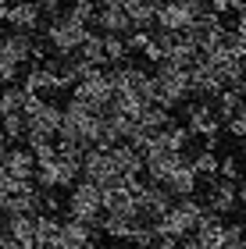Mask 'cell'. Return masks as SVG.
<instances>
[{"mask_svg":"<svg viewBox=\"0 0 246 249\" xmlns=\"http://www.w3.org/2000/svg\"><path fill=\"white\" fill-rule=\"evenodd\" d=\"M4 231H11L25 249H36V231H32V217H29V213H11L7 224H4Z\"/></svg>","mask_w":246,"mask_h":249,"instance_id":"d6986e66","label":"cell"},{"mask_svg":"<svg viewBox=\"0 0 246 249\" xmlns=\"http://www.w3.org/2000/svg\"><path fill=\"white\" fill-rule=\"evenodd\" d=\"M0 132L7 142H21L25 139V114H4L0 118Z\"/></svg>","mask_w":246,"mask_h":249,"instance_id":"d4e9b609","label":"cell"},{"mask_svg":"<svg viewBox=\"0 0 246 249\" xmlns=\"http://www.w3.org/2000/svg\"><path fill=\"white\" fill-rule=\"evenodd\" d=\"M129 57H132V53L125 47V36H107V32H104V61H107V68L125 64Z\"/></svg>","mask_w":246,"mask_h":249,"instance_id":"603a6c76","label":"cell"},{"mask_svg":"<svg viewBox=\"0 0 246 249\" xmlns=\"http://www.w3.org/2000/svg\"><path fill=\"white\" fill-rule=\"evenodd\" d=\"M0 21H7V25L18 29V32H39L43 11H39L36 0H11V4L0 11Z\"/></svg>","mask_w":246,"mask_h":249,"instance_id":"52a82bcc","label":"cell"},{"mask_svg":"<svg viewBox=\"0 0 246 249\" xmlns=\"http://www.w3.org/2000/svg\"><path fill=\"white\" fill-rule=\"evenodd\" d=\"M32 43H36V32H7L0 36V61L15 64V68H25L32 61Z\"/></svg>","mask_w":246,"mask_h":249,"instance_id":"9c48e42d","label":"cell"},{"mask_svg":"<svg viewBox=\"0 0 246 249\" xmlns=\"http://www.w3.org/2000/svg\"><path fill=\"white\" fill-rule=\"evenodd\" d=\"M246 104V96L239 93V89H232V86H225V89H221V93L214 96V114L221 118V121H225V118H232V114H236V110Z\"/></svg>","mask_w":246,"mask_h":249,"instance_id":"7402d4cb","label":"cell"},{"mask_svg":"<svg viewBox=\"0 0 246 249\" xmlns=\"http://www.w3.org/2000/svg\"><path fill=\"white\" fill-rule=\"evenodd\" d=\"M82 61H89V64H100V68H107V61H104V32H93L89 29L86 32V39H82V47L75 50Z\"/></svg>","mask_w":246,"mask_h":249,"instance_id":"44dd1931","label":"cell"},{"mask_svg":"<svg viewBox=\"0 0 246 249\" xmlns=\"http://www.w3.org/2000/svg\"><path fill=\"white\" fill-rule=\"evenodd\" d=\"M150 36H153L150 29H129V32H125V47H129V53H143V47L150 43Z\"/></svg>","mask_w":246,"mask_h":249,"instance_id":"83f0119b","label":"cell"},{"mask_svg":"<svg viewBox=\"0 0 246 249\" xmlns=\"http://www.w3.org/2000/svg\"><path fill=\"white\" fill-rule=\"evenodd\" d=\"M25 100H29V93L21 86H15V82L0 86V118L4 114H21V110H25Z\"/></svg>","mask_w":246,"mask_h":249,"instance_id":"ffe728a7","label":"cell"},{"mask_svg":"<svg viewBox=\"0 0 246 249\" xmlns=\"http://www.w3.org/2000/svg\"><path fill=\"white\" fill-rule=\"evenodd\" d=\"M186 128L189 135H218L221 132V118L214 114V104L210 100H193V104L186 107Z\"/></svg>","mask_w":246,"mask_h":249,"instance_id":"ba28073f","label":"cell"},{"mask_svg":"<svg viewBox=\"0 0 246 249\" xmlns=\"http://www.w3.org/2000/svg\"><path fill=\"white\" fill-rule=\"evenodd\" d=\"M218 178H228V182H239V178H243V164H239L236 153L218 157Z\"/></svg>","mask_w":246,"mask_h":249,"instance_id":"4316f807","label":"cell"},{"mask_svg":"<svg viewBox=\"0 0 246 249\" xmlns=\"http://www.w3.org/2000/svg\"><path fill=\"white\" fill-rule=\"evenodd\" d=\"M82 249H96V242H86V246H82Z\"/></svg>","mask_w":246,"mask_h":249,"instance_id":"836d02e7","label":"cell"},{"mask_svg":"<svg viewBox=\"0 0 246 249\" xmlns=\"http://www.w3.org/2000/svg\"><path fill=\"white\" fill-rule=\"evenodd\" d=\"M96 231H100V228H89L86 221L64 217V221H61V231H57V239H54L50 249H82L86 242H96Z\"/></svg>","mask_w":246,"mask_h":249,"instance_id":"8fae6325","label":"cell"},{"mask_svg":"<svg viewBox=\"0 0 246 249\" xmlns=\"http://www.w3.org/2000/svg\"><path fill=\"white\" fill-rule=\"evenodd\" d=\"M193 153L189 150H182V160H178V167L171 175L164 178V189L171 192L175 199H182V196H196V189H200V178H196V171H193Z\"/></svg>","mask_w":246,"mask_h":249,"instance_id":"30bf717a","label":"cell"},{"mask_svg":"<svg viewBox=\"0 0 246 249\" xmlns=\"http://www.w3.org/2000/svg\"><path fill=\"white\" fill-rule=\"evenodd\" d=\"M221 124L228 128V135H236V139H246V104H243V107H239L232 118H225Z\"/></svg>","mask_w":246,"mask_h":249,"instance_id":"f1b7e54d","label":"cell"},{"mask_svg":"<svg viewBox=\"0 0 246 249\" xmlns=\"http://www.w3.org/2000/svg\"><path fill=\"white\" fill-rule=\"evenodd\" d=\"M136 121L143 124V128H150V132H161L164 124H171V110L168 107H161V104H143L139 107V114H136Z\"/></svg>","mask_w":246,"mask_h":249,"instance_id":"ac0fdd59","label":"cell"},{"mask_svg":"<svg viewBox=\"0 0 246 249\" xmlns=\"http://www.w3.org/2000/svg\"><path fill=\"white\" fill-rule=\"evenodd\" d=\"M243 249H246V246H243Z\"/></svg>","mask_w":246,"mask_h":249,"instance_id":"d590c367","label":"cell"},{"mask_svg":"<svg viewBox=\"0 0 246 249\" xmlns=\"http://www.w3.org/2000/svg\"><path fill=\"white\" fill-rule=\"evenodd\" d=\"M86 32H89L86 25L72 21L64 11H57V15H50V25H47V32H43V39H47V47L57 53V57H72V53L82 47Z\"/></svg>","mask_w":246,"mask_h":249,"instance_id":"3957f363","label":"cell"},{"mask_svg":"<svg viewBox=\"0 0 246 249\" xmlns=\"http://www.w3.org/2000/svg\"><path fill=\"white\" fill-rule=\"evenodd\" d=\"M100 124H104V114L72 96V104L61 107V124H57V135H54V139H75L82 146H93L96 135H100Z\"/></svg>","mask_w":246,"mask_h":249,"instance_id":"6da1fadb","label":"cell"},{"mask_svg":"<svg viewBox=\"0 0 246 249\" xmlns=\"http://www.w3.org/2000/svg\"><path fill=\"white\" fill-rule=\"evenodd\" d=\"M4 167L7 175H15V178H32V171H36V160H32V150L29 146H15L11 150L7 146V153H4Z\"/></svg>","mask_w":246,"mask_h":249,"instance_id":"5bb4252c","label":"cell"},{"mask_svg":"<svg viewBox=\"0 0 246 249\" xmlns=\"http://www.w3.org/2000/svg\"><path fill=\"white\" fill-rule=\"evenodd\" d=\"M189 164H193L196 178H214V175H218V153H214V150H196Z\"/></svg>","mask_w":246,"mask_h":249,"instance_id":"cb8c5ba5","label":"cell"},{"mask_svg":"<svg viewBox=\"0 0 246 249\" xmlns=\"http://www.w3.org/2000/svg\"><path fill=\"white\" fill-rule=\"evenodd\" d=\"M64 210H68V217L86 221L89 228H100V213H104V203H100V185L79 178V182L72 185V196H68V203H64Z\"/></svg>","mask_w":246,"mask_h":249,"instance_id":"277c9868","label":"cell"},{"mask_svg":"<svg viewBox=\"0 0 246 249\" xmlns=\"http://www.w3.org/2000/svg\"><path fill=\"white\" fill-rule=\"evenodd\" d=\"M232 11H236V15H246V0H232Z\"/></svg>","mask_w":246,"mask_h":249,"instance_id":"1f68e13d","label":"cell"},{"mask_svg":"<svg viewBox=\"0 0 246 249\" xmlns=\"http://www.w3.org/2000/svg\"><path fill=\"white\" fill-rule=\"evenodd\" d=\"M79 178H86V182H96L100 189L121 182V175L114 171L111 153L104 150V146H86V153H82V160H79Z\"/></svg>","mask_w":246,"mask_h":249,"instance_id":"5b68a950","label":"cell"},{"mask_svg":"<svg viewBox=\"0 0 246 249\" xmlns=\"http://www.w3.org/2000/svg\"><path fill=\"white\" fill-rule=\"evenodd\" d=\"M93 25H96L100 32H107V36H125V32L132 29V21H129V15H125L118 4H96Z\"/></svg>","mask_w":246,"mask_h":249,"instance_id":"7c38bea8","label":"cell"},{"mask_svg":"<svg viewBox=\"0 0 246 249\" xmlns=\"http://www.w3.org/2000/svg\"><path fill=\"white\" fill-rule=\"evenodd\" d=\"M32 231H36V249H50L54 239H57V231H61V217L39 210L36 217H32Z\"/></svg>","mask_w":246,"mask_h":249,"instance_id":"9a60e30c","label":"cell"},{"mask_svg":"<svg viewBox=\"0 0 246 249\" xmlns=\"http://www.w3.org/2000/svg\"><path fill=\"white\" fill-rule=\"evenodd\" d=\"M107 153H111V164H114L118 175H143V153L132 142H114Z\"/></svg>","mask_w":246,"mask_h":249,"instance_id":"4fadbf2b","label":"cell"},{"mask_svg":"<svg viewBox=\"0 0 246 249\" xmlns=\"http://www.w3.org/2000/svg\"><path fill=\"white\" fill-rule=\"evenodd\" d=\"M72 96L82 100L86 107L100 110V114H107L111 96H114V86H111V78H107V68H100V71L89 75V78H79V82L72 86Z\"/></svg>","mask_w":246,"mask_h":249,"instance_id":"8992f818","label":"cell"},{"mask_svg":"<svg viewBox=\"0 0 246 249\" xmlns=\"http://www.w3.org/2000/svg\"><path fill=\"white\" fill-rule=\"evenodd\" d=\"M36 4H39L43 15H57V11H64V4H68V0H36Z\"/></svg>","mask_w":246,"mask_h":249,"instance_id":"f546056e","label":"cell"},{"mask_svg":"<svg viewBox=\"0 0 246 249\" xmlns=\"http://www.w3.org/2000/svg\"><path fill=\"white\" fill-rule=\"evenodd\" d=\"M4 153H7V139H4V132H0V164H4Z\"/></svg>","mask_w":246,"mask_h":249,"instance_id":"d6a6232c","label":"cell"},{"mask_svg":"<svg viewBox=\"0 0 246 249\" xmlns=\"http://www.w3.org/2000/svg\"><path fill=\"white\" fill-rule=\"evenodd\" d=\"M221 246L225 249H243L246 246V224H221Z\"/></svg>","mask_w":246,"mask_h":249,"instance_id":"484cf974","label":"cell"},{"mask_svg":"<svg viewBox=\"0 0 246 249\" xmlns=\"http://www.w3.org/2000/svg\"><path fill=\"white\" fill-rule=\"evenodd\" d=\"M236 196H239V203H246V178L236 182Z\"/></svg>","mask_w":246,"mask_h":249,"instance_id":"4dcf8cb0","label":"cell"},{"mask_svg":"<svg viewBox=\"0 0 246 249\" xmlns=\"http://www.w3.org/2000/svg\"><path fill=\"white\" fill-rule=\"evenodd\" d=\"M50 171H54V189H72L79 182V160H72V157H54L50 160Z\"/></svg>","mask_w":246,"mask_h":249,"instance_id":"2e32d148","label":"cell"},{"mask_svg":"<svg viewBox=\"0 0 246 249\" xmlns=\"http://www.w3.org/2000/svg\"><path fill=\"white\" fill-rule=\"evenodd\" d=\"M132 224H136V217H125V213H100V231L107 235V239H114V242H125L129 239V231H132Z\"/></svg>","mask_w":246,"mask_h":249,"instance_id":"e0dca14e","label":"cell"},{"mask_svg":"<svg viewBox=\"0 0 246 249\" xmlns=\"http://www.w3.org/2000/svg\"><path fill=\"white\" fill-rule=\"evenodd\" d=\"M4 7H7V0H0V11H4Z\"/></svg>","mask_w":246,"mask_h":249,"instance_id":"e575fe53","label":"cell"},{"mask_svg":"<svg viewBox=\"0 0 246 249\" xmlns=\"http://www.w3.org/2000/svg\"><path fill=\"white\" fill-rule=\"evenodd\" d=\"M150 82H153V104L168 110L189 100V71L171 61H157V71L150 75Z\"/></svg>","mask_w":246,"mask_h":249,"instance_id":"7a4b0ae2","label":"cell"}]
</instances>
